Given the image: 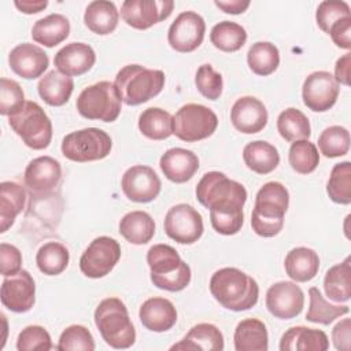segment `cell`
Segmentation results:
<instances>
[{
  "label": "cell",
  "mask_w": 351,
  "mask_h": 351,
  "mask_svg": "<svg viewBox=\"0 0 351 351\" xmlns=\"http://www.w3.org/2000/svg\"><path fill=\"white\" fill-rule=\"evenodd\" d=\"M287 276L296 282H307L313 280L319 270V256L308 247L292 248L284 261Z\"/></svg>",
  "instance_id": "obj_27"
},
{
  "label": "cell",
  "mask_w": 351,
  "mask_h": 351,
  "mask_svg": "<svg viewBox=\"0 0 351 351\" xmlns=\"http://www.w3.org/2000/svg\"><path fill=\"white\" fill-rule=\"evenodd\" d=\"M15 7L23 12V14H37V12H41L47 5H48V1L47 0H38V1H32V0H15L14 1Z\"/></svg>",
  "instance_id": "obj_55"
},
{
  "label": "cell",
  "mask_w": 351,
  "mask_h": 351,
  "mask_svg": "<svg viewBox=\"0 0 351 351\" xmlns=\"http://www.w3.org/2000/svg\"><path fill=\"white\" fill-rule=\"evenodd\" d=\"M173 8V0H125L121 5V16L130 27L145 30L167 19Z\"/></svg>",
  "instance_id": "obj_13"
},
{
  "label": "cell",
  "mask_w": 351,
  "mask_h": 351,
  "mask_svg": "<svg viewBox=\"0 0 351 351\" xmlns=\"http://www.w3.org/2000/svg\"><path fill=\"white\" fill-rule=\"evenodd\" d=\"M308 298H310V306L306 314V319L314 324L321 325H329L336 318L346 315L350 313L348 306H340V304H332L329 303L318 288L311 287L308 289Z\"/></svg>",
  "instance_id": "obj_41"
},
{
  "label": "cell",
  "mask_w": 351,
  "mask_h": 351,
  "mask_svg": "<svg viewBox=\"0 0 351 351\" xmlns=\"http://www.w3.org/2000/svg\"><path fill=\"white\" fill-rule=\"evenodd\" d=\"M138 129L149 140H166L173 134V117L163 108H145L138 117Z\"/></svg>",
  "instance_id": "obj_36"
},
{
  "label": "cell",
  "mask_w": 351,
  "mask_h": 351,
  "mask_svg": "<svg viewBox=\"0 0 351 351\" xmlns=\"http://www.w3.org/2000/svg\"><path fill=\"white\" fill-rule=\"evenodd\" d=\"M25 93L21 85L10 78L0 80V114L12 115L25 104Z\"/></svg>",
  "instance_id": "obj_49"
},
{
  "label": "cell",
  "mask_w": 351,
  "mask_h": 351,
  "mask_svg": "<svg viewBox=\"0 0 351 351\" xmlns=\"http://www.w3.org/2000/svg\"><path fill=\"white\" fill-rule=\"evenodd\" d=\"M74 89L73 77L60 73L59 70H51L40 78L37 90L40 97L52 107H60L69 101Z\"/></svg>",
  "instance_id": "obj_29"
},
{
  "label": "cell",
  "mask_w": 351,
  "mask_h": 351,
  "mask_svg": "<svg viewBox=\"0 0 351 351\" xmlns=\"http://www.w3.org/2000/svg\"><path fill=\"white\" fill-rule=\"evenodd\" d=\"M112 140L107 132L99 128H85L66 134L62 140V154L66 159L85 163L108 156Z\"/></svg>",
  "instance_id": "obj_9"
},
{
  "label": "cell",
  "mask_w": 351,
  "mask_h": 351,
  "mask_svg": "<svg viewBox=\"0 0 351 351\" xmlns=\"http://www.w3.org/2000/svg\"><path fill=\"white\" fill-rule=\"evenodd\" d=\"M95 325L103 340L115 350L130 348L136 341V329L125 303L119 298L103 299L95 310Z\"/></svg>",
  "instance_id": "obj_6"
},
{
  "label": "cell",
  "mask_w": 351,
  "mask_h": 351,
  "mask_svg": "<svg viewBox=\"0 0 351 351\" xmlns=\"http://www.w3.org/2000/svg\"><path fill=\"white\" fill-rule=\"evenodd\" d=\"M210 292L226 310L245 311L258 303V282L237 267H222L210 278Z\"/></svg>",
  "instance_id": "obj_2"
},
{
  "label": "cell",
  "mask_w": 351,
  "mask_h": 351,
  "mask_svg": "<svg viewBox=\"0 0 351 351\" xmlns=\"http://www.w3.org/2000/svg\"><path fill=\"white\" fill-rule=\"evenodd\" d=\"M317 143L324 156H344L350 151V132L344 126L333 125L321 132Z\"/></svg>",
  "instance_id": "obj_44"
},
{
  "label": "cell",
  "mask_w": 351,
  "mask_h": 351,
  "mask_svg": "<svg viewBox=\"0 0 351 351\" xmlns=\"http://www.w3.org/2000/svg\"><path fill=\"white\" fill-rule=\"evenodd\" d=\"M52 340L48 330L40 325H29L18 335V351H48L51 350Z\"/></svg>",
  "instance_id": "obj_47"
},
{
  "label": "cell",
  "mask_w": 351,
  "mask_h": 351,
  "mask_svg": "<svg viewBox=\"0 0 351 351\" xmlns=\"http://www.w3.org/2000/svg\"><path fill=\"white\" fill-rule=\"evenodd\" d=\"M206 22L195 11H184L171 22L167 32L169 45L181 53L193 52L204 40Z\"/></svg>",
  "instance_id": "obj_14"
},
{
  "label": "cell",
  "mask_w": 351,
  "mask_h": 351,
  "mask_svg": "<svg viewBox=\"0 0 351 351\" xmlns=\"http://www.w3.org/2000/svg\"><path fill=\"white\" fill-rule=\"evenodd\" d=\"M70 262V252L59 241H48L43 244L36 254L38 270L45 276H58L66 270Z\"/></svg>",
  "instance_id": "obj_37"
},
{
  "label": "cell",
  "mask_w": 351,
  "mask_h": 351,
  "mask_svg": "<svg viewBox=\"0 0 351 351\" xmlns=\"http://www.w3.org/2000/svg\"><path fill=\"white\" fill-rule=\"evenodd\" d=\"M329 340L324 330L307 326L289 328L280 340L281 351H325Z\"/></svg>",
  "instance_id": "obj_26"
},
{
  "label": "cell",
  "mask_w": 351,
  "mask_h": 351,
  "mask_svg": "<svg viewBox=\"0 0 351 351\" xmlns=\"http://www.w3.org/2000/svg\"><path fill=\"white\" fill-rule=\"evenodd\" d=\"M289 206V192L278 181L266 182L255 196L251 214L252 230L261 237H274L284 226V215Z\"/></svg>",
  "instance_id": "obj_3"
},
{
  "label": "cell",
  "mask_w": 351,
  "mask_h": 351,
  "mask_svg": "<svg viewBox=\"0 0 351 351\" xmlns=\"http://www.w3.org/2000/svg\"><path fill=\"white\" fill-rule=\"evenodd\" d=\"M339 84L335 77L325 70L308 74L302 86L303 103L314 112H325L335 106L339 97Z\"/></svg>",
  "instance_id": "obj_15"
},
{
  "label": "cell",
  "mask_w": 351,
  "mask_h": 351,
  "mask_svg": "<svg viewBox=\"0 0 351 351\" xmlns=\"http://www.w3.org/2000/svg\"><path fill=\"white\" fill-rule=\"evenodd\" d=\"M96 62V53L89 44L85 43H70L60 48L55 58L53 64L60 73L78 77L88 73Z\"/></svg>",
  "instance_id": "obj_22"
},
{
  "label": "cell",
  "mask_w": 351,
  "mask_h": 351,
  "mask_svg": "<svg viewBox=\"0 0 351 351\" xmlns=\"http://www.w3.org/2000/svg\"><path fill=\"white\" fill-rule=\"evenodd\" d=\"M121 188L129 200L134 203H149L160 193L162 182L152 167L134 165L123 173Z\"/></svg>",
  "instance_id": "obj_16"
},
{
  "label": "cell",
  "mask_w": 351,
  "mask_h": 351,
  "mask_svg": "<svg viewBox=\"0 0 351 351\" xmlns=\"http://www.w3.org/2000/svg\"><path fill=\"white\" fill-rule=\"evenodd\" d=\"M326 193L337 204L351 203V163L348 160L336 163L332 167L326 184Z\"/></svg>",
  "instance_id": "obj_42"
},
{
  "label": "cell",
  "mask_w": 351,
  "mask_h": 351,
  "mask_svg": "<svg viewBox=\"0 0 351 351\" xmlns=\"http://www.w3.org/2000/svg\"><path fill=\"white\" fill-rule=\"evenodd\" d=\"M121 258L119 243L108 236H99L90 241L80 258V269L89 278L110 274Z\"/></svg>",
  "instance_id": "obj_11"
},
{
  "label": "cell",
  "mask_w": 351,
  "mask_h": 351,
  "mask_svg": "<svg viewBox=\"0 0 351 351\" xmlns=\"http://www.w3.org/2000/svg\"><path fill=\"white\" fill-rule=\"evenodd\" d=\"M8 125L32 149H45L52 140V122L43 107L27 100L23 107L8 117Z\"/></svg>",
  "instance_id": "obj_7"
},
{
  "label": "cell",
  "mask_w": 351,
  "mask_h": 351,
  "mask_svg": "<svg viewBox=\"0 0 351 351\" xmlns=\"http://www.w3.org/2000/svg\"><path fill=\"white\" fill-rule=\"evenodd\" d=\"M152 284L169 292H180L191 282V267L169 244H154L147 251Z\"/></svg>",
  "instance_id": "obj_4"
},
{
  "label": "cell",
  "mask_w": 351,
  "mask_h": 351,
  "mask_svg": "<svg viewBox=\"0 0 351 351\" xmlns=\"http://www.w3.org/2000/svg\"><path fill=\"white\" fill-rule=\"evenodd\" d=\"M0 299L5 308L12 313H26L36 302V284L27 270L4 277L1 282Z\"/></svg>",
  "instance_id": "obj_18"
},
{
  "label": "cell",
  "mask_w": 351,
  "mask_h": 351,
  "mask_svg": "<svg viewBox=\"0 0 351 351\" xmlns=\"http://www.w3.org/2000/svg\"><path fill=\"white\" fill-rule=\"evenodd\" d=\"M214 4L219 10L226 12V14L239 15V14H243L250 7L251 3L248 0H229V1H218V0H215Z\"/></svg>",
  "instance_id": "obj_54"
},
{
  "label": "cell",
  "mask_w": 351,
  "mask_h": 351,
  "mask_svg": "<svg viewBox=\"0 0 351 351\" xmlns=\"http://www.w3.org/2000/svg\"><path fill=\"white\" fill-rule=\"evenodd\" d=\"M70 34V22L62 14H49L34 22L32 38L47 48L63 43Z\"/></svg>",
  "instance_id": "obj_32"
},
{
  "label": "cell",
  "mask_w": 351,
  "mask_h": 351,
  "mask_svg": "<svg viewBox=\"0 0 351 351\" xmlns=\"http://www.w3.org/2000/svg\"><path fill=\"white\" fill-rule=\"evenodd\" d=\"M247 63L256 75H270L280 64V51L269 41H256L247 52Z\"/></svg>",
  "instance_id": "obj_38"
},
{
  "label": "cell",
  "mask_w": 351,
  "mask_h": 351,
  "mask_svg": "<svg viewBox=\"0 0 351 351\" xmlns=\"http://www.w3.org/2000/svg\"><path fill=\"white\" fill-rule=\"evenodd\" d=\"M265 302L269 313L276 318L292 319L304 307V293L296 282L278 281L269 287Z\"/></svg>",
  "instance_id": "obj_17"
},
{
  "label": "cell",
  "mask_w": 351,
  "mask_h": 351,
  "mask_svg": "<svg viewBox=\"0 0 351 351\" xmlns=\"http://www.w3.org/2000/svg\"><path fill=\"white\" fill-rule=\"evenodd\" d=\"M233 343L236 351H267L269 333L266 325L258 318H245L234 329Z\"/></svg>",
  "instance_id": "obj_31"
},
{
  "label": "cell",
  "mask_w": 351,
  "mask_h": 351,
  "mask_svg": "<svg viewBox=\"0 0 351 351\" xmlns=\"http://www.w3.org/2000/svg\"><path fill=\"white\" fill-rule=\"evenodd\" d=\"M196 199L210 210V221L217 233L233 236L241 230L243 207L247 202V189L243 184L221 171H208L196 185Z\"/></svg>",
  "instance_id": "obj_1"
},
{
  "label": "cell",
  "mask_w": 351,
  "mask_h": 351,
  "mask_svg": "<svg viewBox=\"0 0 351 351\" xmlns=\"http://www.w3.org/2000/svg\"><path fill=\"white\" fill-rule=\"evenodd\" d=\"M166 82L165 73L141 64H126L115 75L114 85L128 106H140L158 96Z\"/></svg>",
  "instance_id": "obj_5"
},
{
  "label": "cell",
  "mask_w": 351,
  "mask_h": 351,
  "mask_svg": "<svg viewBox=\"0 0 351 351\" xmlns=\"http://www.w3.org/2000/svg\"><path fill=\"white\" fill-rule=\"evenodd\" d=\"M350 330H351L350 318H344L335 325V328L332 329V340L336 350H340V351L350 350Z\"/></svg>",
  "instance_id": "obj_52"
},
{
  "label": "cell",
  "mask_w": 351,
  "mask_h": 351,
  "mask_svg": "<svg viewBox=\"0 0 351 351\" xmlns=\"http://www.w3.org/2000/svg\"><path fill=\"white\" fill-rule=\"evenodd\" d=\"M277 130L280 136L289 143L298 140H308L311 134L308 118L300 110L293 107L280 112L277 118Z\"/></svg>",
  "instance_id": "obj_39"
},
{
  "label": "cell",
  "mask_w": 351,
  "mask_h": 351,
  "mask_svg": "<svg viewBox=\"0 0 351 351\" xmlns=\"http://www.w3.org/2000/svg\"><path fill=\"white\" fill-rule=\"evenodd\" d=\"M332 41L343 49L351 48V16L343 18L333 23L328 32Z\"/></svg>",
  "instance_id": "obj_51"
},
{
  "label": "cell",
  "mask_w": 351,
  "mask_h": 351,
  "mask_svg": "<svg viewBox=\"0 0 351 351\" xmlns=\"http://www.w3.org/2000/svg\"><path fill=\"white\" fill-rule=\"evenodd\" d=\"M347 16H350V5L343 0L321 1L315 11L317 25L326 34L333 23Z\"/></svg>",
  "instance_id": "obj_48"
},
{
  "label": "cell",
  "mask_w": 351,
  "mask_h": 351,
  "mask_svg": "<svg viewBox=\"0 0 351 351\" xmlns=\"http://www.w3.org/2000/svg\"><path fill=\"white\" fill-rule=\"evenodd\" d=\"M195 85L197 90L208 100H217L222 95L223 80L219 73L208 63L199 66L195 74Z\"/></svg>",
  "instance_id": "obj_46"
},
{
  "label": "cell",
  "mask_w": 351,
  "mask_h": 351,
  "mask_svg": "<svg viewBox=\"0 0 351 351\" xmlns=\"http://www.w3.org/2000/svg\"><path fill=\"white\" fill-rule=\"evenodd\" d=\"M243 160L245 166L258 174L271 173L280 163L278 149L263 140L248 143L243 149Z\"/></svg>",
  "instance_id": "obj_34"
},
{
  "label": "cell",
  "mask_w": 351,
  "mask_h": 351,
  "mask_svg": "<svg viewBox=\"0 0 351 351\" xmlns=\"http://www.w3.org/2000/svg\"><path fill=\"white\" fill-rule=\"evenodd\" d=\"M118 21L119 11L115 3L108 0L90 1L84 12L85 26L99 36H107L112 33L118 26Z\"/></svg>",
  "instance_id": "obj_28"
},
{
  "label": "cell",
  "mask_w": 351,
  "mask_h": 351,
  "mask_svg": "<svg viewBox=\"0 0 351 351\" xmlns=\"http://www.w3.org/2000/svg\"><path fill=\"white\" fill-rule=\"evenodd\" d=\"M350 67H351V53L347 52L336 60L335 64V80L337 84L350 85Z\"/></svg>",
  "instance_id": "obj_53"
},
{
  "label": "cell",
  "mask_w": 351,
  "mask_h": 351,
  "mask_svg": "<svg viewBox=\"0 0 351 351\" xmlns=\"http://www.w3.org/2000/svg\"><path fill=\"white\" fill-rule=\"evenodd\" d=\"M119 233L130 244H147L155 234V221L145 211H130L121 218Z\"/></svg>",
  "instance_id": "obj_33"
},
{
  "label": "cell",
  "mask_w": 351,
  "mask_h": 351,
  "mask_svg": "<svg viewBox=\"0 0 351 351\" xmlns=\"http://www.w3.org/2000/svg\"><path fill=\"white\" fill-rule=\"evenodd\" d=\"M159 166L169 181L184 184L199 170V158L191 149L170 148L160 156Z\"/></svg>",
  "instance_id": "obj_23"
},
{
  "label": "cell",
  "mask_w": 351,
  "mask_h": 351,
  "mask_svg": "<svg viewBox=\"0 0 351 351\" xmlns=\"http://www.w3.org/2000/svg\"><path fill=\"white\" fill-rule=\"evenodd\" d=\"M288 160L293 171L299 174H310L319 163V154L314 143L308 140H298L291 144Z\"/></svg>",
  "instance_id": "obj_43"
},
{
  "label": "cell",
  "mask_w": 351,
  "mask_h": 351,
  "mask_svg": "<svg viewBox=\"0 0 351 351\" xmlns=\"http://www.w3.org/2000/svg\"><path fill=\"white\" fill-rule=\"evenodd\" d=\"M138 318L148 330L162 333L176 325L177 310L166 298H149L140 306Z\"/></svg>",
  "instance_id": "obj_24"
},
{
  "label": "cell",
  "mask_w": 351,
  "mask_h": 351,
  "mask_svg": "<svg viewBox=\"0 0 351 351\" xmlns=\"http://www.w3.org/2000/svg\"><path fill=\"white\" fill-rule=\"evenodd\" d=\"M56 348L59 351H93L95 340L84 325H70L62 332Z\"/></svg>",
  "instance_id": "obj_45"
},
{
  "label": "cell",
  "mask_w": 351,
  "mask_h": 351,
  "mask_svg": "<svg viewBox=\"0 0 351 351\" xmlns=\"http://www.w3.org/2000/svg\"><path fill=\"white\" fill-rule=\"evenodd\" d=\"M351 258L347 256L341 263L332 266L324 277L326 296L337 303L351 299Z\"/></svg>",
  "instance_id": "obj_35"
},
{
  "label": "cell",
  "mask_w": 351,
  "mask_h": 351,
  "mask_svg": "<svg viewBox=\"0 0 351 351\" xmlns=\"http://www.w3.org/2000/svg\"><path fill=\"white\" fill-rule=\"evenodd\" d=\"M8 64L16 75L25 80H34L41 77L48 69L49 59L41 47L32 43H22L8 53Z\"/></svg>",
  "instance_id": "obj_20"
},
{
  "label": "cell",
  "mask_w": 351,
  "mask_h": 351,
  "mask_svg": "<svg viewBox=\"0 0 351 351\" xmlns=\"http://www.w3.org/2000/svg\"><path fill=\"white\" fill-rule=\"evenodd\" d=\"M62 180L60 163L52 156H38L29 162L23 173V182L32 193L52 192Z\"/></svg>",
  "instance_id": "obj_19"
},
{
  "label": "cell",
  "mask_w": 351,
  "mask_h": 351,
  "mask_svg": "<svg viewBox=\"0 0 351 351\" xmlns=\"http://www.w3.org/2000/svg\"><path fill=\"white\" fill-rule=\"evenodd\" d=\"M163 228L165 233L178 244H193L204 232L200 213L186 203H180L169 208Z\"/></svg>",
  "instance_id": "obj_12"
},
{
  "label": "cell",
  "mask_w": 351,
  "mask_h": 351,
  "mask_svg": "<svg viewBox=\"0 0 351 351\" xmlns=\"http://www.w3.org/2000/svg\"><path fill=\"white\" fill-rule=\"evenodd\" d=\"M22 266V254L21 251L7 243L0 244V271L3 277L12 276L18 273Z\"/></svg>",
  "instance_id": "obj_50"
},
{
  "label": "cell",
  "mask_w": 351,
  "mask_h": 351,
  "mask_svg": "<svg viewBox=\"0 0 351 351\" xmlns=\"http://www.w3.org/2000/svg\"><path fill=\"white\" fill-rule=\"evenodd\" d=\"M26 204L25 188L14 181L0 184V233H5Z\"/></svg>",
  "instance_id": "obj_30"
},
{
  "label": "cell",
  "mask_w": 351,
  "mask_h": 351,
  "mask_svg": "<svg viewBox=\"0 0 351 351\" xmlns=\"http://www.w3.org/2000/svg\"><path fill=\"white\" fill-rule=\"evenodd\" d=\"M211 44L223 52H236L247 41L245 29L232 21H222L213 26L210 32Z\"/></svg>",
  "instance_id": "obj_40"
},
{
  "label": "cell",
  "mask_w": 351,
  "mask_h": 351,
  "mask_svg": "<svg viewBox=\"0 0 351 351\" xmlns=\"http://www.w3.org/2000/svg\"><path fill=\"white\" fill-rule=\"evenodd\" d=\"M77 111L86 119L114 122L122 110V100L114 82L99 81L86 86L77 97Z\"/></svg>",
  "instance_id": "obj_8"
},
{
  "label": "cell",
  "mask_w": 351,
  "mask_h": 351,
  "mask_svg": "<svg viewBox=\"0 0 351 351\" xmlns=\"http://www.w3.org/2000/svg\"><path fill=\"white\" fill-rule=\"evenodd\" d=\"M225 347L222 332L213 324L202 322L189 329V332L180 340L173 344L170 350H182V351H222Z\"/></svg>",
  "instance_id": "obj_25"
},
{
  "label": "cell",
  "mask_w": 351,
  "mask_h": 351,
  "mask_svg": "<svg viewBox=\"0 0 351 351\" xmlns=\"http://www.w3.org/2000/svg\"><path fill=\"white\" fill-rule=\"evenodd\" d=\"M269 114L265 104L254 96L237 99L230 108V122L236 130L244 134L259 133L265 129Z\"/></svg>",
  "instance_id": "obj_21"
},
{
  "label": "cell",
  "mask_w": 351,
  "mask_h": 351,
  "mask_svg": "<svg viewBox=\"0 0 351 351\" xmlns=\"http://www.w3.org/2000/svg\"><path fill=\"white\" fill-rule=\"evenodd\" d=\"M217 126V114L211 108L197 103L184 104L173 117V134L186 143H195L210 137Z\"/></svg>",
  "instance_id": "obj_10"
}]
</instances>
